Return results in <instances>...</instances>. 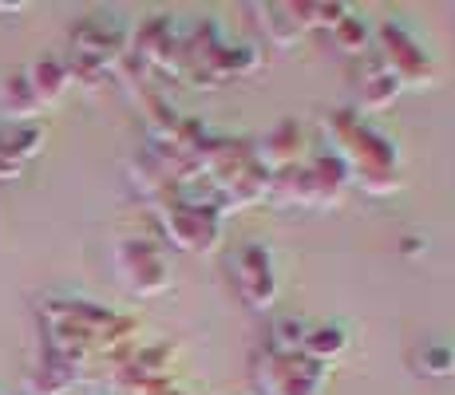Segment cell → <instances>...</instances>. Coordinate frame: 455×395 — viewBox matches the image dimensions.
I'll list each match as a JSON object with an SVG mask.
<instances>
[{"label":"cell","instance_id":"6da1fadb","mask_svg":"<svg viewBox=\"0 0 455 395\" xmlns=\"http://www.w3.org/2000/svg\"><path fill=\"white\" fill-rule=\"evenodd\" d=\"M321 127H325V146L348 170V182L376 198L400 186V146L361 111H329Z\"/></svg>","mask_w":455,"mask_h":395},{"label":"cell","instance_id":"7a4b0ae2","mask_svg":"<svg viewBox=\"0 0 455 395\" xmlns=\"http://www.w3.org/2000/svg\"><path fill=\"white\" fill-rule=\"evenodd\" d=\"M155 217H159L163 237L182 253H210L222 241L226 209L210 186L206 190L179 186L171 194H163L155 201Z\"/></svg>","mask_w":455,"mask_h":395},{"label":"cell","instance_id":"3957f363","mask_svg":"<svg viewBox=\"0 0 455 395\" xmlns=\"http://www.w3.org/2000/svg\"><path fill=\"white\" fill-rule=\"evenodd\" d=\"M127 48V20L119 12H92L72 28V56L68 72L80 83H100L116 67V59Z\"/></svg>","mask_w":455,"mask_h":395},{"label":"cell","instance_id":"277c9868","mask_svg":"<svg viewBox=\"0 0 455 395\" xmlns=\"http://www.w3.org/2000/svg\"><path fill=\"white\" fill-rule=\"evenodd\" d=\"M372 56L388 67V75L400 87H427L435 75L427 43L404 20H396V16H388V20H380L372 28Z\"/></svg>","mask_w":455,"mask_h":395},{"label":"cell","instance_id":"5b68a950","mask_svg":"<svg viewBox=\"0 0 455 395\" xmlns=\"http://www.w3.org/2000/svg\"><path fill=\"white\" fill-rule=\"evenodd\" d=\"M116 277L131 296H159L171 288V261L155 241L147 237H119L116 241Z\"/></svg>","mask_w":455,"mask_h":395},{"label":"cell","instance_id":"8992f818","mask_svg":"<svg viewBox=\"0 0 455 395\" xmlns=\"http://www.w3.org/2000/svg\"><path fill=\"white\" fill-rule=\"evenodd\" d=\"M230 285L238 293V301L253 312L274 309L277 301V261L269 253L266 241H242L238 249L230 253Z\"/></svg>","mask_w":455,"mask_h":395},{"label":"cell","instance_id":"52a82bcc","mask_svg":"<svg viewBox=\"0 0 455 395\" xmlns=\"http://www.w3.org/2000/svg\"><path fill=\"white\" fill-rule=\"evenodd\" d=\"M325 383H329V367L309 359L305 352L258 356V364H253V388H258V395H321Z\"/></svg>","mask_w":455,"mask_h":395},{"label":"cell","instance_id":"ba28073f","mask_svg":"<svg viewBox=\"0 0 455 395\" xmlns=\"http://www.w3.org/2000/svg\"><path fill=\"white\" fill-rule=\"evenodd\" d=\"M48 127L36 122H4L0 127V182H16L24 174V166L44 151Z\"/></svg>","mask_w":455,"mask_h":395},{"label":"cell","instance_id":"9c48e42d","mask_svg":"<svg viewBox=\"0 0 455 395\" xmlns=\"http://www.w3.org/2000/svg\"><path fill=\"white\" fill-rule=\"evenodd\" d=\"M400 91H404V87H400L396 79L388 75V67H384L380 59L372 56V51L361 59V64H356V79H353L356 107H353V111H361L364 119H369V115H380V111H388L392 103L400 99Z\"/></svg>","mask_w":455,"mask_h":395},{"label":"cell","instance_id":"30bf717a","mask_svg":"<svg viewBox=\"0 0 455 395\" xmlns=\"http://www.w3.org/2000/svg\"><path fill=\"white\" fill-rule=\"evenodd\" d=\"M253 12H261L258 24L266 28V36L274 40V48H293V43L313 28L309 4H258Z\"/></svg>","mask_w":455,"mask_h":395},{"label":"cell","instance_id":"8fae6325","mask_svg":"<svg viewBox=\"0 0 455 395\" xmlns=\"http://www.w3.org/2000/svg\"><path fill=\"white\" fill-rule=\"evenodd\" d=\"M24 79H28V87H32L40 107H56V103L64 99V91L72 87V72H68V64L56 56L32 59V64L24 67Z\"/></svg>","mask_w":455,"mask_h":395},{"label":"cell","instance_id":"7c38bea8","mask_svg":"<svg viewBox=\"0 0 455 395\" xmlns=\"http://www.w3.org/2000/svg\"><path fill=\"white\" fill-rule=\"evenodd\" d=\"M348 344H353V332H348L345 320H321V324H309L301 352L309 359H317V364L332 367L340 356L348 352Z\"/></svg>","mask_w":455,"mask_h":395},{"label":"cell","instance_id":"4fadbf2b","mask_svg":"<svg viewBox=\"0 0 455 395\" xmlns=\"http://www.w3.org/2000/svg\"><path fill=\"white\" fill-rule=\"evenodd\" d=\"M80 372H84L80 359H68L60 352H48V356H44V364L36 367V375H32L28 395H72Z\"/></svg>","mask_w":455,"mask_h":395},{"label":"cell","instance_id":"5bb4252c","mask_svg":"<svg viewBox=\"0 0 455 395\" xmlns=\"http://www.w3.org/2000/svg\"><path fill=\"white\" fill-rule=\"evenodd\" d=\"M305 332H309V320L305 316H274L269 328L261 332V356H293L305 348Z\"/></svg>","mask_w":455,"mask_h":395},{"label":"cell","instance_id":"9a60e30c","mask_svg":"<svg viewBox=\"0 0 455 395\" xmlns=\"http://www.w3.org/2000/svg\"><path fill=\"white\" fill-rule=\"evenodd\" d=\"M0 111H4L8 122H36L40 119V103L36 95H32L28 79H24V67L12 75H4V83H0Z\"/></svg>","mask_w":455,"mask_h":395},{"label":"cell","instance_id":"2e32d148","mask_svg":"<svg viewBox=\"0 0 455 395\" xmlns=\"http://www.w3.org/2000/svg\"><path fill=\"white\" fill-rule=\"evenodd\" d=\"M412 372L424 380H451L455 375V344L448 340H424L412 348Z\"/></svg>","mask_w":455,"mask_h":395},{"label":"cell","instance_id":"e0dca14e","mask_svg":"<svg viewBox=\"0 0 455 395\" xmlns=\"http://www.w3.org/2000/svg\"><path fill=\"white\" fill-rule=\"evenodd\" d=\"M372 28L376 24H369L364 16H348V20H340L337 28H332V43H337L345 56H353V59H364L372 51Z\"/></svg>","mask_w":455,"mask_h":395},{"label":"cell","instance_id":"ac0fdd59","mask_svg":"<svg viewBox=\"0 0 455 395\" xmlns=\"http://www.w3.org/2000/svg\"><path fill=\"white\" fill-rule=\"evenodd\" d=\"M353 16V4H325V0H309V20L313 28H337L340 20H348Z\"/></svg>","mask_w":455,"mask_h":395},{"label":"cell","instance_id":"d6986e66","mask_svg":"<svg viewBox=\"0 0 455 395\" xmlns=\"http://www.w3.org/2000/svg\"><path fill=\"white\" fill-rule=\"evenodd\" d=\"M24 8H28L24 0H0V12H24Z\"/></svg>","mask_w":455,"mask_h":395},{"label":"cell","instance_id":"ffe728a7","mask_svg":"<svg viewBox=\"0 0 455 395\" xmlns=\"http://www.w3.org/2000/svg\"><path fill=\"white\" fill-rule=\"evenodd\" d=\"M0 395H8V391H0ZM16 395H28V391H16Z\"/></svg>","mask_w":455,"mask_h":395}]
</instances>
